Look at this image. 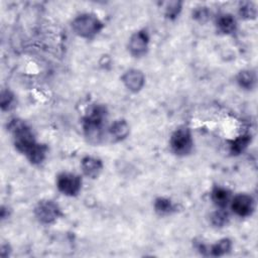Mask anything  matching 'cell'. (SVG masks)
<instances>
[{
	"instance_id": "16",
	"label": "cell",
	"mask_w": 258,
	"mask_h": 258,
	"mask_svg": "<svg viewBox=\"0 0 258 258\" xmlns=\"http://www.w3.org/2000/svg\"><path fill=\"white\" fill-rule=\"evenodd\" d=\"M250 136L249 135H242L239 136L238 138H236L235 140H233L231 142L230 148H231V152L234 154H239L241 152H243L245 150V148L248 146V144L250 143Z\"/></svg>"
},
{
	"instance_id": "15",
	"label": "cell",
	"mask_w": 258,
	"mask_h": 258,
	"mask_svg": "<svg viewBox=\"0 0 258 258\" xmlns=\"http://www.w3.org/2000/svg\"><path fill=\"white\" fill-rule=\"evenodd\" d=\"M232 248V242L231 240H229L228 238H224L221 239L220 241H218L216 244H214L211 249V255L213 256H222L226 253H228Z\"/></svg>"
},
{
	"instance_id": "7",
	"label": "cell",
	"mask_w": 258,
	"mask_h": 258,
	"mask_svg": "<svg viewBox=\"0 0 258 258\" xmlns=\"http://www.w3.org/2000/svg\"><path fill=\"white\" fill-rule=\"evenodd\" d=\"M148 42H149V37L146 31L140 30L132 34L128 43V47L131 54L135 56L143 55L147 50Z\"/></svg>"
},
{
	"instance_id": "2",
	"label": "cell",
	"mask_w": 258,
	"mask_h": 258,
	"mask_svg": "<svg viewBox=\"0 0 258 258\" xmlns=\"http://www.w3.org/2000/svg\"><path fill=\"white\" fill-rule=\"evenodd\" d=\"M73 30L81 37L91 38L103 28V23L94 14L85 13L76 17L72 23Z\"/></svg>"
},
{
	"instance_id": "9",
	"label": "cell",
	"mask_w": 258,
	"mask_h": 258,
	"mask_svg": "<svg viewBox=\"0 0 258 258\" xmlns=\"http://www.w3.org/2000/svg\"><path fill=\"white\" fill-rule=\"evenodd\" d=\"M81 166L85 175L91 178H95L101 172L103 168V163L99 158L93 156H86L82 159Z\"/></svg>"
},
{
	"instance_id": "19",
	"label": "cell",
	"mask_w": 258,
	"mask_h": 258,
	"mask_svg": "<svg viewBox=\"0 0 258 258\" xmlns=\"http://www.w3.org/2000/svg\"><path fill=\"white\" fill-rule=\"evenodd\" d=\"M240 14L244 18H248V19L255 18V16H256V8H255V6L252 3H245L240 8Z\"/></svg>"
},
{
	"instance_id": "1",
	"label": "cell",
	"mask_w": 258,
	"mask_h": 258,
	"mask_svg": "<svg viewBox=\"0 0 258 258\" xmlns=\"http://www.w3.org/2000/svg\"><path fill=\"white\" fill-rule=\"evenodd\" d=\"M106 116V109L103 106H94L84 120V131L89 142L98 144L103 137V120Z\"/></svg>"
},
{
	"instance_id": "17",
	"label": "cell",
	"mask_w": 258,
	"mask_h": 258,
	"mask_svg": "<svg viewBox=\"0 0 258 258\" xmlns=\"http://www.w3.org/2000/svg\"><path fill=\"white\" fill-rule=\"evenodd\" d=\"M165 15L172 19V18H175L180 10H181V2L179 1H170V2H167L166 5H165Z\"/></svg>"
},
{
	"instance_id": "8",
	"label": "cell",
	"mask_w": 258,
	"mask_h": 258,
	"mask_svg": "<svg viewBox=\"0 0 258 258\" xmlns=\"http://www.w3.org/2000/svg\"><path fill=\"white\" fill-rule=\"evenodd\" d=\"M122 82L125 87L131 92H138L142 89L145 83V78L139 70H129L122 76Z\"/></svg>"
},
{
	"instance_id": "3",
	"label": "cell",
	"mask_w": 258,
	"mask_h": 258,
	"mask_svg": "<svg viewBox=\"0 0 258 258\" xmlns=\"http://www.w3.org/2000/svg\"><path fill=\"white\" fill-rule=\"evenodd\" d=\"M170 147L178 155H185L192 148V138L190 131L186 127L176 129L170 137Z\"/></svg>"
},
{
	"instance_id": "20",
	"label": "cell",
	"mask_w": 258,
	"mask_h": 258,
	"mask_svg": "<svg viewBox=\"0 0 258 258\" xmlns=\"http://www.w3.org/2000/svg\"><path fill=\"white\" fill-rule=\"evenodd\" d=\"M13 102V95L9 91H2L1 93V108L2 110L8 109Z\"/></svg>"
},
{
	"instance_id": "10",
	"label": "cell",
	"mask_w": 258,
	"mask_h": 258,
	"mask_svg": "<svg viewBox=\"0 0 258 258\" xmlns=\"http://www.w3.org/2000/svg\"><path fill=\"white\" fill-rule=\"evenodd\" d=\"M129 134V125L124 120L115 121L109 128V135L112 141H120L126 138Z\"/></svg>"
},
{
	"instance_id": "13",
	"label": "cell",
	"mask_w": 258,
	"mask_h": 258,
	"mask_svg": "<svg viewBox=\"0 0 258 258\" xmlns=\"http://www.w3.org/2000/svg\"><path fill=\"white\" fill-rule=\"evenodd\" d=\"M154 210L158 215L165 216L173 212L174 206L170 200L165 198H158L154 202Z\"/></svg>"
},
{
	"instance_id": "5",
	"label": "cell",
	"mask_w": 258,
	"mask_h": 258,
	"mask_svg": "<svg viewBox=\"0 0 258 258\" xmlns=\"http://www.w3.org/2000/svg\"><path fill=\"white\" fill-rule=\"evenodd\" d=\"M56 186L61 194L73 197L78 195L81 190L82 179L77 174L63 172L57 176Z\"/></svg>"
},
{
	"instance_id": "4",
	"label": "cell",
	"mask_w": 258,
	"mask_h": 258,
	"mask_svg": "<svg viewBox=\"0 0 258 258\" xmlns=\"http://www.w3.org/2000/svg\"><path fill=\"white\" fill-rule=\"evenodd\" d=\"M34 215L40 223L50 224L56 221L61 213L58 206L52 201H42L35 207Z\"/></svg>"
},
{
	"instance_id": "6",
	"label": "cell",
	"mask_w": 258,
	"mask_h": 258,
	"mask_svg": "<svg viewBox=\"0 0 258 258\" xmlns=\"http://www.w3.org/2000/svg\"><path fill=\"white\" fill-rule=\"evenodd\" d=\"M232 211L239 217H248L254 211V200L246 194H239L231 201Z\"/></svg>"
},
{
	"instance_id": "14",
	"label": "cell",
	"mask_w": 258,
	"mask_h": 258,
	"mask_svg": "<svg viewBox=\"0 0 258 258\" xmlns=\"http://www.w3.org/2000/svg\"><path fill=\"white\" fill-rule=\"evenodd\" d=\"M237 82L243 89L250 90L255 85V76L251 71H242L237 76Z\"/></svg>"
},
{
	"instance_id": "12",
	"label": "cell",
	"mask_w": 258,
	"mask_h": 258,
	"mask_svg": "<svg viewBox=\"0 0 258 258\" xmlns=\"http://www.w3.org/2000/svg\"><path fill=\"white\" fill-rule=\"evenodd\" d=\"M218 29L224 34H231L236 30V20L230 14L222 15L217 21Z\"/></svg>"
},
{
	"instance_id": "11",
	"label": "cell",
	"mask_w": 258,
	"mask_h": 258,
	"mask_svg": "<svg viewBox=\"0 0 258 258\" xmlns=\"http://www.w3.org/2000/svg\"><path fill=\"white\" fill-rule=\"evenodd\" d=\"M211 199H212L213 203L218 208L224 209L225 207H227V205L231 201V194L227 188H224L221 186H216L212 190Z\"/></svg>"
},
{
	"instance_id": "18",
	"label": "cell",
	"mask_w": 258,
	"mask_h": 258,
	"mask_svg": "<svg viewBox=\"0 0 258 258\" xmlns=\"http://www.w3.org/2000/svg\"><path fill=\"white\" fill-rule=\"evenodd\" d=\"M212 224L216 227H223L228 221V215L223 211V209L215 212L211 217Z\"/></svg>"
},
{
	"instance_id": "21",
	"label": "cell",
	"mask_w": 258,
	"mask_h": 258,
	"mask_svg": "<svg viewBox=\"0 0 258 258\" xmlns=\"http://www.w3.org/2000/svg\"><path fill=\"white\" fill-rule=\"evenodd\" d=\"M194 16H195V18H197V19L203 21L204 18H207V17H208V11H207L205 8H200V9H198V10L195 11Z\"/></svg>"
}]
</instances>
